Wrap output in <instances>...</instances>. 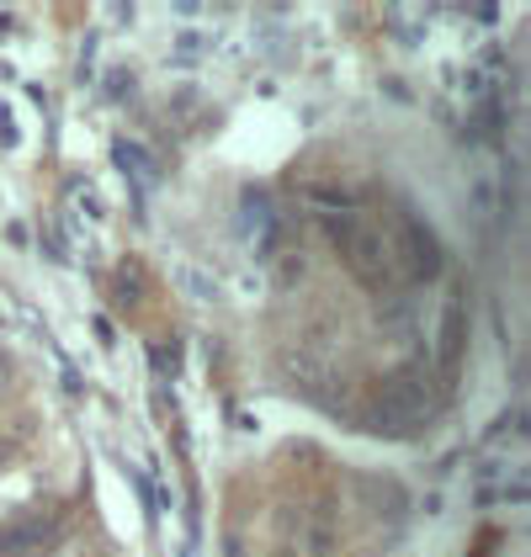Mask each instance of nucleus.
Returning <instances> with one entry per match:
<instances>
[{
    "label": "nucleus",
    "instance_id": "obj_1",
    "mask_svg": "<svg viewBox=\"0 0 531 557\" xmlns=\"http://www.w3.org/2000/svg\"><path fill=\"white\" fill-rule=\"evenodd\" d=\"M372 420H378V430H388V435L420 430L431 420V387H425V377H420V372H394V377H383L378 398H372Z\"/></svg>",
    "mask_w": 531,
    "mask_h": 557
},
{
    "label": "nucleus",
    "instance_id": "obj_2",
    "mask_svg": "<svg viewBox=\"0 0 531 557\" xmlns=\"http://www.w3.org/2000/svg\"><path fill=\"white\" fill-rule=\"evenodd\" d=\"M324 228L346 245V260H351V271L367 287H383L388 282V250H383V239L372 228H361L356 218H324Z\"/></svg>",
    "mask_w": 531,
    "mask_h": 557
},
{
    "label": "nucleus",
    "instance_id": "obj_3",
    "mask_svg": "<svg viewBox=\"0 0 531 557\" xmlns=\"http://www.w3.org/2000/svg\"><path fill=\"white\" fill-rule=\"evenodd\" d=\"M59 542V520L53 515H22L11 525H0V557H38Z\"/></svg>",
    "mask_w": 531,
    "mask_h": 557
},
{
    "label": "nucleus",
    "instance_id": "obj_4",
    "mask_svg": "<svg viewBox=\"0 0 531 557\" xmlns=\"http://www.w3.org/2000/svg\"><path fill=\"white\" fill-rule=\"evenodd\" d=\"M398 256H404V271L415 276V282H431L436 271H442V245L425 234V223H398Z\"/></svg>",
    "mask_w": 531,
    "mask_h": 557
},
{
    "label": "nucleus",
    "instance_id": "obj_5",
    "mask_svg": "<svg viewBox=\"0 0 531 557\" xmlns=\"http://www.w3.org/2000/svg\"><path fill=\"white\" fill-rule=\"evenodd\" d=\"M457 356H462V313H457V308H446L442 313V367L446 372L457 367Z\"/></svg>",
    "mask_w": 531,
    "mask_h": 557
},
{
    "label": "nucleus",
    "instance_id": "obj_6",
    "mask_svg": "<svg viewBox=\"0 0 531 557\" xmlns=\"http://www.w3.org/2000/svg\"><path fill=\"white\" fill-rule=\"evenodd\" d=\"M118 165H123L133 181H155V160H149L133 138H118Z\"/></svg>",
    "mask_w": 531,
    "mask_h": 557
},
{
    "label": "nucleus",
    "instance_id": "obj_7",
    "mask_svg": "<svg viewBox=\"0 0 531 557\" xmlns=\"http://www.w3.org/2000/svg\"><path fill=\"white\" fill-rule=\"evenodd\" d=\"M176 53L192 59V53H208V33H176Z\"/></svg>",
    "mask_w": 531,
    "mask_h": 557
},
{
    "label": "nucleus",
    "instance_id": "obj_8",
    "mask_svg": "<svg viewBox=\"0 0 531 557\" xmlns=\"http://www.w3.org/2000/svg\"><path fill=\"white\" fill-rule=\"evenodd\" d=\"M149 361H155V372L176 377V350H171V345H149Z\"/></svg>",
    "mask_w": 531,
    "mask_h": 557
},
{
    "label": "nucleus",
    "instance_id": "obj_9",
    "mask_svg": "<svg viewBox=\"0 0 531 557\" xmlns=\"http://www.w3.org/2000/svg\"><path fill=\"white\" fill-rule=\"evenodd\" d=\"M75 197H81V213H86L90 223H101V218H107V208H101V197H96V191H90V186H81V191H75Z\"/></svg>",
    "mask_w": 531,
    "mask_h": 557
},
{
    "label": "nucleus",
    "instance_id": "obj_10",
    "mask_svg": "<svg viewBox=\"0 0 531 557\" xmlns=\"http://www.w3.org/2000/svg\"><path fill=\"white\" fill-rule=\"evenodd\" d=\"M123 302H138V265L123 260Z\"/></svg>",
    "mask_w": 531,
    "mask_h": 557
},
{
    "label": "nucleus",
    "instance_id": "obj_11",
    "mask_svg": "<svg viewBox=\"0 0 531 557\" xmlns=\"http://www.w3.org/2000/svg\"><path fill=\"white\" fill-rule=\"evenodd\" d=\"M5 387H11V361L0 356V393H5Z\"/></svg>",
    "mask_w": 531,
    "mask_h": 557
},
{
    "label": "nucleus",
    "instance_id": "obj_12",
    "mask_svg": "<svg viewBox=\"0 0 531 557\" xmlns=\"http://www.w3.org/2000/svg\"><path fill=\"white\" fill-rule=\"evenodd\" d=\"M5 457H11V451H5V441H0V468H5Z\"/></svg>",
    "mask_w": 531,
    "mask_h": 557
}]
</instances>
